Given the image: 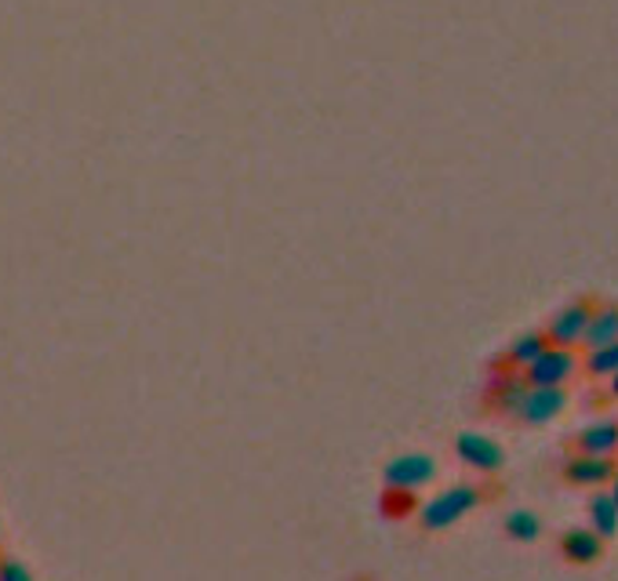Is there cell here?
Wrapping results in <instances>:
<instances>
[{
  "instance_id": "8",
  "label": "cell",
  "mask_w": 618,
  "mask_h": 581,
  "mask_svg": "<svg viewBox=\"0 0 618 581\" xmlns=\"http://www.w3.org/2000/svg\"><path fill=\"white\" fill-rule=\"evenodd\" d=\"M560 552L571 563H597L604 552V538L594 528H575L560 534Z\"/></svg>"
},
{
  "instance_id": "3",
  "label": "cell",
  "mask_w": 618,
  "mask_h": 581,
  "mask_svg": "<svg viewBox=\"0 0 618 581\" xmlns=\"http://www.w3.org/2000/svg\"><path fill=\"white\" fill-rule=\"evenodd\" d=\"M575 371H579L575 349H568V345H549L539 360H531L524 367V385H560V390H565L575 378Z\"/></svg>"
},
{
  "instance_id": "9",
  "label": "cell",
  "mask_w": 618,
  "mask_h": 581,
  "mask_svg": "<svg viewBox=\"0 0 618 581\" xmlns=\"http://www.w3.org/2000/svg\"><path fill=\"white\" fill-rule=\"evenodd\" d=\"M575 451L586 454H618V422H594L575 436Z\"/></svg>"
},
{
  "instance_id": "5",
  "label": "cell",
  "mask_w": 618,
  "mask_h": 581,
  "mask_svg": "<svg viewBox=\"0 0 618 581\" xmlns=\"http://www.w3.org/2000/svg\"><path fill=\"white\" fill-rule=\"evenodd\" d=\"M455 454H459L462 465H470L484 476H494L506 465V451L484 433H459L455 436Z\"/></svg>"
},
{
  "instance_id": "14",
  "label": "cell",
  "mask_w": 618,
  "mask_h": 581,
  "mask_svg": "<svg viewBox=\"0 0 618 581\" xmlns=\"http://www.w3.org/2000/svg\"><path fill=\"white\" fill-rule=\"evenodd\" d=\"M502 531H506V538H513V542L528 545V542H534V538L542 534V516L531 513V509H517V513L506 516Z\"/></svg>"
},
{
  "instance_id": "4",
  "label": "cell",
  "mask_w": 618,
  "mask_h": 581,
  "mask_svg": "<svg viewBox=\"0 0 618 581\" xmlns=\"http://www.w3.org/2000/svg\"><path fill=\"white\" fill-rule=\"evenodd\" d=\"M436 476V462L430 454H396V459L386 462L382 469V483L386 488H404V491H422L425 483H433Z\"/></svg>"
},
{
  "instance_id": "16",
  "label": "cell",
  "mask_w": 618,
  "mask_h": 581,
  "mask_svg": "<svg viewBox=\"0 0 618 581\" xmlns=\"http://www.w3.org/2000/svg\"><path fill=\"white\" fill-rule=\"evenodd\" d=\"M30 578V567L16 563L11 557H0V581H26Z\"/></svg>"
},
{
  "instance_id": "18",
  "label": "cell",
  "mask_w": 618,
  "mask_h": 581,
  "mask_svg": "<svg viewBox=\"0 0 618 581\" xmlns=\"http://www.w3.org/2000/svg\"><path fill=\"white\" fill-rule=\"evenodd\" d=\"M611 378V396L618 400V371H615V375H608Z\"/></svg>"
},
{
  "instance_id": "19",
  "label": "cell",
  "mask_w": 618,
  "mask_h": 581,
  "mask_svg": "<svg viewBox=\"0 0 618 581\" xmlns=\"http://www.w3.org/2000/svg\"><path fill=\"white\" fill-rule=\"evenodd\" d=\"M0 538H4V531H0Z\"/></svg>"
},
{
  "instance_id": "7",
  "label": "cell",
  "mask_w": 618,
  "mask_h": 581,
  "mask_svg": "<svg viewBox=\"0 0 618 581\" xmlns=\"http://www.w3.org/2000/svg\"><path fill=\"white\" fill-rule=\"evenodd\" d=\"M618 473L615 454H586L579 451L575 459L565 462V480L575 488H604L611 476Z\"/></svg>"
},
{
  "instance_id": "13",
  "label": "cell",
  "mask_w": 618,
  "mask_h": 581,
  "mask_svg": "<svg viewBox=\"0 0 618 581\" xmlns=\"http://www.w3.org/2000/svg\"><path fill=\"white\" fill-rule=\"evenodd\" d=\"M379 509H382V516L386 520H411L419 513V498H415V491H404V488H386L382 491V502H379Z\"/></svg>"
},
{
  "instance_id": "12",
  "label": "cell",
  "mask_w": 618,
  "mask_h": 581,
  "mask_svg": "<svg viewBox=\"0 0 618 581\" xmlns=\"http://www.w3.org/2000/svg\"><path fill=\"white\" fill-rule=\"evenodd\" d=\"M589 528H594L600 538H611L618 531V505L608 491L589 498Z\"/></svg>"
},
{
  "instance_id": "10",
  "label": "cell",
  "mask_w": 618,
  "mask_h": 581,
  "mask_svg": "<svg viewBox=\"0 0 618 581\" xmlns=\"http://www.w3.org/2000/svg\"><path fill=\"white\" fill-rule=\"evenodd\" d=\"M615 338H618V302H611V306H594L582 345L586 349H597V345H608Z\"/></svg>"
},
{
  "instance_id": "6",
  "label": "cell",
  "mask_w": 618,
  "mask_h": 581,
  "mask_svg": "<svg viewBox=\"0 0 618 581\" xmlns=\"http://www.w3.org/2000/svg\"><path fill=\"white\" fill-rule=\"evenodd\" d=\"M589 316H594V302H568L565 309H557V316L549 321L546 335L553 345H568V349H575V345H582V335L589 327Z\"/></svg>"
},
{
  "instance_id": "1",
  "label": "cell",
  "mask_w": 618,
  "mask_h": 581,
  "mask_svg": "<svg viewBox=\"0 0 618 581\" xmlns=\"http://www.w3.org/2000/svg\"><path fill=\"white\" fill-rule=\"evenodd\" d=\"M488 498V488H480V483H455V488H448L433 498V502H425L419 509V528L425 534H436V531H448L455 528L462 516H470L473 509Z\"/></svg>"
},
{
  "instance_id": "17",
  "label": "cell",
  "mask_w": 618,
  "mask_h": 581,
  "mask_svg": "<svg viewBox=\"0 0 618 581\" xmlns=\"http://www.w3.org/2000/svg\"><path fill=\"white\" fill-rule=\"evenodd\" d=\"M608 483H611V491H608V494L615 498V505H618V473H615V476H611Z\"/></svg>"
},
{
  "instance_id": "11",
  "label": "cell",
  "mask_w": 618,
  "mask_h": 581,
  "mask_svg": "<svg viewBox=\"0 0 618 581\" xmlns=\"http://www.w3.org/2000/svg\"><path fill=\"white\" fill-rule=\"evenodd\" d=\"M549 345H553V342H549L546 331H528V335H520V338H517V342L510 345V349L502 353V356L510 360L513 367L524 371V367L531 364V360H539V356L549 349Z\"/></svg>"
},
{
  "instance_id": "15",
  "label": "cell",
  "mask_w": 618,
  "mask_h": 581,
  "mask_svg": "<svg viewBox=\"0 0 618 581\" xmlns=\"http://www.w3.org/2000/svg\"><path fill=\"white\" fill-rule=\"evenodd\" d=\"M618 371V338L608 345H597V349H586V375L608 378Z\"/></svg>"
},
{
  "instance_id": "2",
  "label": "cell",
  "mask_w": 618,
  "mask_h": 581,
  "mask_svg": "<svg viewBox=\"0 0 618 581\" xmlns=\"http://www.w3.org/2000/svg\"><path fill=\"white\" fill-rule=\"evenodd\" d=\"M565 407H568V393L560 385H524L513 418H520L524 425H549L557 414H565Z\"/></svg>"
}]
</instances>
